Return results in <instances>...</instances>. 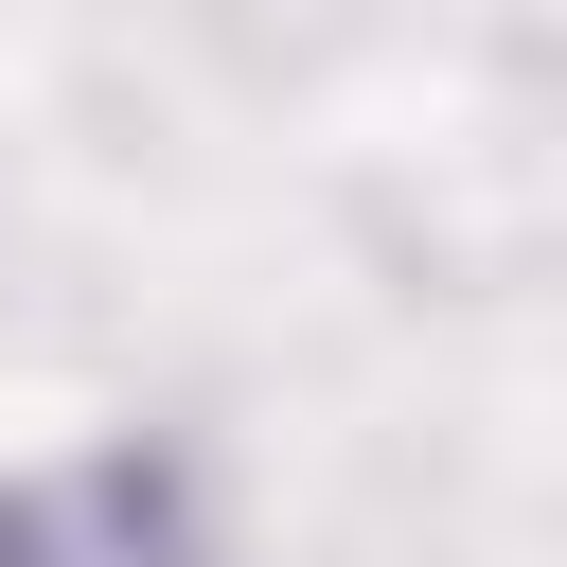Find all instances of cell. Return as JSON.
I'll use <instances>...</instances> for the list:
<instances>
[{
    "label": "cell",
    "instance_id": "1",
    "mask_svg": "<svg viewBox=\"0 0 567 567\" xmlns=\"http://www.w3.org/2000/svg\"><path fill=\"white\" fill-rule=\"evenodd\" d=\"M0 567H195V478L142 443L71 478H0Z\"/></svg>",
    "mask_w": 567,
    "mask_h": 567
}]
</instances>
